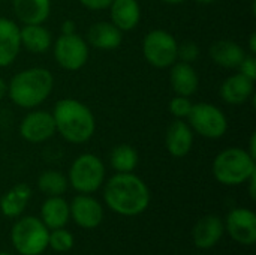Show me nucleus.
Instances as JSON below:
<instances>
[{
	"label": "nucleus",
	"instance_id": "c9c22d12",
	"mask_svg": "<svg viewBox=\"0 0 256 255\" xmlns=\"http://www.w3.org/2000/svg\"><path fill=\"white\" fill-rule=\"evenodd\" d=\"M249 51L250 54H256V33L254 32L250 36H249Z\"/></svg>",
	"mask_w": 256,
	"mask_h": 255
},
{
	"label": "nucleus",
	"instance_id": "20e7f679",
	"mask_svg": "<svg viewBox=\"0 0 256 255\" xmlns=\"http://www.w3.org/2000/svg\"><path fill=\"white\" fill-rule=\"evenodd\" d=\"M255 173V158H252L249 152L242 147H228L213 161V176L220 185L225 186L243 185Z\"/></svg>",
	"mask_w": 256,
	"mask_h": 255
},
{
	"label": "nucleus",
	"instance_id": "bb28decb",
	"mask_svg": "<svg viewBox=\"0 0 256 255\" xmlns=\"http://www.w3.org/2000/svg\"><path fill=\"white\" fill-rule=\"evenodd\" d=\"M75 239L74 234L63 228H56L50 231V237H48V248H51L56 252H68L74 248Z\"/></svg>",
	"mask_w": 256,
	"mask_h": 255
},
{
	"label": "nucleus",
	"instance_id": "4468645a",
	"mask_svg": "<svg viewBox=\"0 0 256 255\" xmlns=\"http://www.w3.org/2000/svg\"><path fill=\"white\" fill-rule=\"evenodd\" d=\"M86 41L88 45H92L96 50L111 51V50H117L122 45L123 32L111 21H98L88 27Z\"/></svg>",
	"mask_w": 256,
	"mask_h": 255
},
{
	"label": "nucleus",
	"instance_id": "39448f33",
	"mask_svg": "<svg viewBox=\"0 0 256 255\" xmlns=\"http://www.w3.org/2000/svg\"><path fill=\"white\" fill-rule=\"evenodd\" d=\"M50 230L36 216H24L10 230V242L20 255H40L48 248Z\"/></svg>",
	"mask_w": 256,
	"mask_h": 255
},
{
	"label": "nucleus",
	"instance_id": "6e6552de",
	"mask_svg": "<svg viewBox=\"0 0 256 255\" xmlns=\"http://www.w3.org/2000/svg\"><path fill=\"white\" fill-rule=\"evenodd\" d=\"M177 47L178 42L174 35L162 29H154L144 36L141 50L148 65L165 69L177 62Z\"/></svg>",
	"mask_w": 256,
	"mask_h": 255
},
{
	"label": "nucleus",
	"instance_id": "b1692460",
	"mask_svg": "<svg viewBox=\"0 0 256 255\" xmlns=\"http://www.w3.org/2000/svg\"><path fill=\"white\" fill-rule=\"evenodd\" d=\"M32 198V188L26 183H18L0 198V212L8 218L20 216Z\"/></svg>",
	"mask_w": 256,
	"mask_h": 255
},
{
	"label": "nucleus",
	"instance_id": "412c9836",
	"mask_svg": "<svg viewBox=\"0 0 256 255\" xmlns=\"http://www.w3.org/2000/svg\"><path fill=\"white\" fill-rule=\"evenodd\" d=\"M21 48L33 54H44L52 47V36L42 24H24L20 27Z\"/></svg>",
	"mask_w": 256,
	"mask_h": 255
},
{
	"label": "nucleus",
	"instance_id": "2f4dec72",
	"mask_svg": "<svg viewBox=\"0 0 256 255\" xmlns=\"http://www.w3.org/2000/svg\"><path fill=\"white\" fill-rule=\"evenodd\" d=\"M75 21H72V20H64L63 23H62V27H60V30H62V35H72V33H76L75 32Z\"/></svg>",
	"mask_w": 256,
	"mask_h": 255
},
{
	"label": "nucleus",
	"instance_id": "cd10ccee",
	"mask_svg": "<svg viewBox=\"0 0 256 255\" xmlns=\"http://www.w3.org/2000/svg\"><path fill=\"white\" fill-rule=\"evenodd\" d=\"M192 102L188 96H178L176 95V98H172L168 104V110L170 113L176 117V119H188L190 110H192Z\"/></svg>",
	"mask_w": 256,
	"mask_h": 255
},
{
	"label": "nucleus",
	"instance_id": "5701e85b",
	"mask_svg": "<svg viewBox=\"0 0 256 255\" xmlns=\"http://www.w3.org/2000/svg\"><path fill=\"white\" fill-rule=\"evenodd\" d=\"M70 218L69 204L68 201L58 195V197H48L42 207H40V221L46 225L48 230L63 228Z\"/></svg>",
	"mask_w": 256,
	"mask_h": 255
},
{
	"label": "nucleus",
	"instance_id": "58836bf2",
	"mask_svg": "<svg viewBox=\"0 0 256 255\" xmlns=\"http://www.w3.org/2000/svg\"><path fill=\"white\" fill-rule=\"evenodd\" d=\"M0 255H12V254H9V252H0Z\"/></svg>",
	"mask_w": 256,
	"mask_h": 255
},
{
	"label": "nucleus",
	"instance_id": "a19ab883",
	"mask_svg": "<svg viewBox=\"0 0 256 255\" xmlns=\"http://www.w3.org/2000/svg\"><path fill=\"white\" fill-rule=\"evenodd\" d=\"M0 2H2V0H0Z\"/></svg>",
	"mask_w": 256,
	"mask_h": 255
},
{
	"label": "nucleus",
	"instance_id": "f3484780",
	"mask_svg": "<svg viewBox=\"0 0 256 255\" xmlns=\"http://www.w3.org/2000/svg\"><path fill=\"white\" fill-rule=\"evenodd\" d=\"M224 231H225L224 221L219 216L207 215L201 218L192 230L194 245L200 249H212L222 239Z\"/></svg>",
	"mask_w": 256,
	"mask_h": 255
},
{
	"label": "nucleus",
	"instance_id": "dca6fc26",
	"mask_svg": "<svg viewBox=\"0 0 256 255\" xmlns=\"http://www.w3.org/2000/svg\"><path fill=\"white\" fill-rule=\"evenodd\" d=\"M170 84L176 95L189 98L196 93L200 77L192 63L177 60L172 66H170Z\"/></svg>",
	"mask_w": 256,
	"mask_h": 255
},
{
	"label": "nucleus",
	"instance_id": "f704fd0d",
	"mask_svg": "<svg viewBox=\"0 0 256 255\" xmlns=\"http://www.w3.org/2000/svg\"><path fill=\"white\" fill-rule=\"evenodd\" d=\"M8 95V83L4 81L3 77H0V101Z\"/></svg>",
	"mask_w": 256,
	"mask_h": 255
},
{
	"label": "nucleus",
	"instance_id": "ddd939ff",
	"mask_svg": "<svg viewBox=\"0 0 256 255\" xmlns=\"http://www.w3.org/2000/svg\"><path fill=\"white\" fill-rule=\"evenodd\" d=\"M195 132L184 119H176L170 123L165 134V147L174 158H184L194 146Z\"/></svg>",
	"mask_w": 256,
	"mask_h": 255
},
{
	"label": "nucleus",
	"instance_id": "7c9ffc66",
	"mask_svg": "<svg viewBox=\"0 0 256 255\" xmlns=\"http://www.w3.org/2000/svg\"><path fill=\"white\" fill-rule=\"evenodd\" d=\"M78 2L90 11H104L110 8L112 0H78Z\"/></svg>",
	"mask_w": 256,
	"mask_h": 255
},
{
	"label": "nucleus",
	"instance_id": "4c0bfd02",
	"mask_svg": "<svg viewBox=\"0 0 256 255\" xmlns=\"http://www.w3.org/2000/svg\"><path fill=\"white\" fill-rule=\"evenodd\" d=\"M196 3H200V5H212V3H214L216 0H195Z\"/></svg>",
	"mask_w": 256,
	"mask_h": 255
},
{
	"label": "nucleus",
	"instance_id": "0eeeda50",
	"mask_svg": "<svg viewBox=\"0 0 256 255\" xmlns=\"http://www.w3.org/2000/svg\"><path fill=\"white\" fill-rule=\"evenodd\" d=\"M188 123L195 134L208 140L222 138L228 131V119L225 113L218 105L208 102L194 104L188 116Z\"/></svg>",
	"mask_w": 256,
	"mask_h": 255
},
{
	"label": "nucleus",
	"instance_id": "4be33fe9",
	"mask_svg": "<svg viewBox=\"0 0 256 255\" xmlns=\"http://www.w3.org/2000/svg\"><path fill=\"white\" fill-rule=\"evenodd\" d=\"M12 9L22 24H44L51 12V0H12Z\"/></svg>",
	"mask_w": 256,
	"mask_h": 255
},
{
	"label": "nucleus",
	"instance_id": "473e14b6",
	"mask_svg": "<svg viewBox=\"0 0 256 255\" xmlns=\"http://www.w3.org/2000/svg\"><path fill=\"white\" fill-rule=\"evenodd\" d=\"M248 150V149H246ZM249 155L252 156V158H255L256 159V135L255 134H252V137H250V143H249Z\"/></svg>",
	"mask_w": 256,
	"mask_h": 255
},
{
	"label": "nucleus",
	"instance_id": "6ab92c4d",
	"mask_svg": "<svg viewBox=\"0 0 256 255\" xmlns=\"http://www.w3.org/2000/svg\"><path fill=\"white\" fill-rule=\"evenodd\" d=\"M108 9L111 23L122 32H130L140 24L141 6L138 0H112Z\"/></svg>",
	"mask_w": 256,
	"mask_h": 255
},
{
	"label": "nucleus",
	"instance_id": "ea45409f",
	"mask_svg": "<svg viewBox=\"0 0 256 255\" xmlns=\"http://www.w3.org/2000/svg\"><path fill=\"white\" fill-rule=\"evenodd\" d=\"M196 255H202V254H196Z\"/></svg>",
	"mask_w": 256,
	"mask_h": 255
},
{
	"label": "nucleus",
	"instance_id": "2eb2a0df",
	"mask_svg": "<svg viewBox=\"0 0 256 255\" xmlns=\"http://www.w3.org/2000/svg\"><path fill=\"white\" fill-rule=\"evenodd\" d=\"M21 51L20 26L10 18L0 17V68L10 66Z\"/></svg>",
	"mask_w": 256,
	"mask_h": 255
},
{
	"label": "nucleus",
	"instance_id": "f8f14e48",
	"mask_svg": "<svg viewBox=\"0 0 256 255\" xmlns=\"http://www.w3.org/2000/svg\"><path fill=\"white\" fill-rule=\"evenodd\" d=\"M70 218L84 230L98 228L104 221V207L90 194L76 195L69 204Z\"/></svg>",
	"mask_w": 256,
	"mask_h": 255
},
{
	"label": "nucleus",
	"instance_id": "a211bd4d",
	"mask_svg": "<svg viewBox=\"0 0 256 255\" xmlns=\"http://www.w3.org/2000/svg\"><path fill=\"white\" fill-rule=\"evenodd\" d=\"M255 93V81L237 72L225 78L220 86V98L230 105H242Z\"/></svg>",
	"mask_w": 256,
	"mask_h": 255
},
{
	"label": "nucleus",
	"instance_id": "f257e3e1",
	"mask_svg": "<svg viewBox=\"0 0 256 255\" xmlns=\"http://www.w3.org/2000/svg\"><path fill=\"white\" fill-rule=\"evenodd\" d=\"M106 206L122 216H138L150 204V191L146 182L134 173H116L104 186Z\"/></svg>",
	"mask_w": 256,
	"mask_h": 255
},
{
	"label": "nucleus",
	"instance_id": "9b49d317",
	"mask_svg": "<svg viewBox=\"0 0 256 255\" xmlns=\"http://www.w3.org/2000/svg\"><path fill=\"white\" fill-rule=\"evenodd\" d=\"M224 225L231 239L237 243L252 246L256 242V215L254 210L246 207L232 209Z\"/></svg>",
	"mask_w": 256,
	"mask_h": 255
},
{
	"label": "nucleus",
	"instance_id": "9d476101",
	"mask_svg": "<svg viewBox=\"0 0 256 255\" xmlns=\"http://www.w3.org/2000/svg\"><path fill=\"white\" fill-rule=\"evenodd\" d=\"M56 134L52 114L45 110H33L24 116L20 123V135L32 144L48 141Z\"/></svg>",
	"mask_w": 256,
	"mask_h": 255
},
{
	"label": "nucleus",
	"instance_id": "72a5a7b5",
	"mask_svg": "<svg viewBox=\"0 0 256 255\" xmlns=\"http://www.w3.org/2000/svg\"><path fill=\"white\" fill-rule=\"evenodd\" d=\"M256 180V173L255 174H254V176H252V177H250V179H249V180H248V182H246V183H249V194H250V198H252V200H255V182Z\"/></svg>",
	"mask_w": 256,
	"mask_h": 255
},
{
	"label": "nucleus",
	"instance_id": "1a4fd4ad",
	"mask_svg": "<svg viewBox=\"0 0 256 255\" xmlns=\"http://www.w3.org/2000/svg\"><path fill=\"white\" fill-rule=\"evenodd\" d=\"M57 65L66 71H80L88 62V44L78 33L60 35L52 45Z\"/></svg>",
	"mask_w": 256,
	"mask_h": 255
},
{
	"label": "nucleus",
	"instance_id": "c756f323",
	"mask_svg": "<svg viewBox=\"0 0 256 255\" xmlns=\"http://www.w3.org/2000/svg\"><path fill=\"white\" fill-rule=\"evenodd\" d=\"M238 72L243 74L244 77L250 78V80H256V57L255 54H246L244 59L242 60V63L238 65Z\"/></svg>",
	"mask_w": 256,
	"mask_h": 255
},
{
	"label": "nucleus",
	"instance_id": "aec40b11",
	"mask_svg": "<svg viewBox=\"0 0 256 255\" xmlns=\"http://www.w3.org/2000/svg\"><path fill=\"white\" fill-rule=\"evenodd\" d=\"M208 53L212 60L225 69H237L246 56L243 47L231 39H219L213 42Z\"/></svg>",
	"mask_w": 256,
	"mask_h": 255
},
{
	"label": "nucleus",
	"instance_id": "423d86ee",
	"mask_svg": "<svg viewBox=\"0 0 256 255\" xmlns=\"http://www.w3.org/2000/svg\"><path fill=\"white\" fill-rule=\"evenodd\" d=\"M68 182L80 194H93L105 183V165L94 153H82L74 159Z\"/></svg>",
	"mask_w": 256,
	"mask_h": 255
},
{
	"label": "nucleus",
	"instance_id": "393cba45",
	"mask_svg": "<svg viewBox=\"0 0 256 255\" xmlns=\"http://www.w3.org/2000/svg\"><path fill=\"white\" fill-rule=\"evenodd\" d=\"M138 159V152L130 144H118L110 153V164L116 173H134Z\"/></svg>",
	"mask_w": 256,
	"mask_h": 255
},
{
	"label": "nucleus",
	"instance_id": "c85d7f7f",
	"mask_svg": "<svg viewBox=\"0 0 256 255\" xmlns=\"http://www.w3.org/2000/svg\"><path fill=\"white\" fill-rule=\"evenodd\" d=\"M200 53H201V50L196 42L184 41V42L178 44V47H177V60L186 62V63H194L200 57Z\"/></svg>",
	"mask_w": 256,
	"mask_h": 255
},
{
	"label": "nucleus",
	"instance_id": "e433bc0d",
	"mask_svg": "<svg viewBox=\"0 0 256 255\" xmlns=\"http://www.w3.org/2000/svg\"><path fill=\"white\" fill-rule=\"evenodd\" d=\"M164 3H166V5H182V3H184L186 0H162Z\"/></svg>",
	"mask_w": 256,
	"mask_h": 255
},
{
	"label": "nucleus",
	"instance_id": "7ed1b4c3",
	"mask_svg": "<svg viewBox=\"0 0 256 255\" xmlns=\"http://www.w3.org/2000/svg\"><path fill=\"white\" fill-rule=\"evenodd\" d=\"M54 87L52 74L42 66H33L20 71L8 83V96L24 110H33L44 104Z\"/></svg>",
	"mask_w": 256,
	"mask_h": 255
},
{
	"label": "nucleus",
	"instance_id": "f03ea898",
	"mask_svg": "<svg viewBox=\"0 0 256 255\" xmlns=\"http://www.w3.org/2000/svg\"><path fill=\"white\" fill-rule=\"evenodd\" d=\"M51 114L56 123V134H60L70 144L87 143L96 131V119L92 110L74 98L57 101Z\"/></svg>",
	"mask_w": 256,
	"mask_h": 255
},
{
	"label": "nucleus",
	"instance_id": "a878e982",
	"mask_svg": "<svg viewBox=\"0 0 256 255\" xmlns=\"http://www.w3.org/2000/svg\"><path fill=\"white\" fill-rule=\"evenodd\" d=\"M68 177L56 170H46L38 177V188L46 197L63 195L68 189Z\"/></svg>",
	"mask_w": 256,
	"mask_h": 255
}]
</instances>
